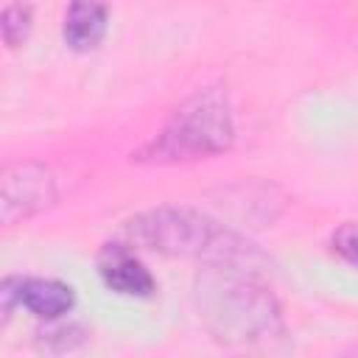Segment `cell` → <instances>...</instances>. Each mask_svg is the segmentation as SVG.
Returning a JSON list of instances; mask_svg holds the SVG:
<instances>
[{
  "mask_svg": "<svg viewBox=\"0 0 358 358\" xmlns=\"http://www.w3.org/2000/svg\"><path fill=\"white\" fill-rule=\"evenodd\" d=\"M14 280H17L20 308L31 310L36 319L56 322L73 310L76 296L67 282L50 280V277H14Z\"/></svg>",
  "mask_w": 358,
  "mask_h": 358,
  "instance_id": "8992f818",
  "label": "cell"
},
{
  "mask_svg": "<svg viewBox=\"0 0 358 358\" xmlns=\"http://www.w3.org/2000/svg\"><path fill=\"white\" fill-rule=\"evenodd\" d=\"M31 6L22 0H14L3 8V39L8 48H17L20 42H25L28 31H31Z\"/></svg>",
  "mask_w": 358,
  "mask_h": 358,
  "instance_id": "ba28073f",
  "label": "cell"
},
{
  "mask_svg": "<svg viewBox=\"0 0 358 358\" xmlns=\"http://www.w3.org/2000/svg\"><path fill=\"white\" fill-rule=\"evenodd\" d=\"M39 336H42V347H48V350H53V352L73 350V347H78V344L87 338V333H84L78 324H62L59 319H56V324L39 330Z\"/></svg>",
  "mask_w": 358,
  "mask_h": 358,
  "instance_id": "9c48e42d",
  "label": "cell"
},
{
  "mask_svg": "<svg viewBox=\"0 0 358 358\" xmlns=\"http://www.w3.org/2000/svg\"><path fill=\"white\" fill-rule=\"evenodd\" d=\"M59 199V187L53 173L39 162H20L6 168L3 173V196H0V215L6 227H14Z\"/></svg>",
  "mask_w": 358,
  "mask_h": 358,
  "instance_id": "277c9868",
  "label": "cell"
},
{
  "mask_svg": "<svg viewBox=\"0 0 358 358\" xmlns=\"http://www.w3.org/2000/svg\"><path fill=\"white\" fill-rule=\"evenodd\" d=\"M126 243L168 257H196L207 266H241L255 271L263 255L235 229L190 207H154L126 221Z\"/></svg>",
  "mask_w": 358,
  "mask_h": 358,
  "instance_id": "7a4b0ae2",
  "label": "cell"
},
{
  "mask_svg": "<svg viewBox=\"0 0 358 358\" xmlns=\"http://www.w3.org/2000/svg\"><path fill=\"white\" fill-rule=\"evenodd\" d=\"M106 25H109V11L103 0H70L62 34L73 50L84 53L103 42Z\"/></svg>",
  "mask_w": 358,
  "mask_h": 358,
  "instance_id": "52a82bcc",
  "label": "cell"
},
{
  "mask_svg": "<svg viewBox=\"0 0 358 358\" xmlns=\"http://www.w3.org/2000/svg\"><path fill=\"white\" fill-rule=\"evenodd\" d=\"M199 319L229 347H263L285 333L274 294L241 266H204L193 282Z\"/></svg>",
  "mask_w": 358,
  "mask_h": 358,
  "instance_id": "6da1fadb",
  "label": "cell"
},
{
  "mask_svg": "<svg viewBox=\"0 0 358 358\" xmlns=\"http://www.w3.org/2000/svg\"><path fill=\"white\" fill-rule=\"evenodd\" d=\"M330 249L350 266L358 268V221H344L330 235Z\"/></svg>",
  "mask_w": 358,
  "mask_h": 358,
  "instance_id": "30bf717a",
  "label": "cell"
},
{
  "mask_svg": "<svg viewBox=\"0 0 358 358\" xmlns=\"http://www.w3.org/2000/svg\"><path fill=\"white\" fill-rule=\"evenodd\" d=\"M98 274L103 285L120 296H151L157 291L154 274L134 255L131 243H106L98 252Z\"/></svg>",
  "mask_w": 358,
  "mask_h": 358,
  "instance_id": "5b68a950",
  "label": "cell"
},
{
  "mask_svg": "<svg viewBox=\"0 0 358 358\" xmlns=\"http://www.w3.org/2000/svg\"><path fill=\"white\" fill-rule=\"evenodd\" d=\"M232 140L235 120L227 95L218 87H204L173 109L165 126L137 151V159L154 165L207 159L227 151Z\"/></svg>",
  "mask_w": 358,
  "mask_h": 358,
  "instance_id": "3957f363",
  "label": "cell"
}]
</instances>
